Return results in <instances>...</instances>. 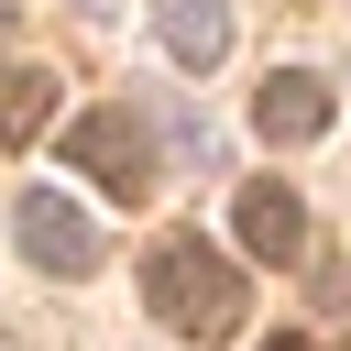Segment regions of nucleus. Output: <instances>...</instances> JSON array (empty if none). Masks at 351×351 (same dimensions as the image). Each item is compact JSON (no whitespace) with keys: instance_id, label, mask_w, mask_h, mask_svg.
Instances as JSON below:
<instances>
[{"instance_id":"nucleus-4","label":"nucleus","mask_w":351,"mask_h":351,"mask_svg":"<svg viewBox=\"0 0 351 351\" xmlns=\"http://www.w3.org/2000/svg\"><path fill=\"white\" fill-rule=\"evenodd\" d=\"M230 230H241V252H263V263H296V241H307V208H296V186H285V176H252V186L230 197Z\"/></svg>"},{"instance_id":"nucleus-6","label":"nucleus","mask_w":351,"mask_h":351,"mask_svg":"<svg viewBox=\"0 0 351 351\" xmlns=\"http://www.w3.org/2000/svg\"><path fill=\"white\" fill-rule=\"evenodd\" d=\"M165 55L176 66H219L230 55V11L219 0H165Z\"/></svg>"},{"instance_id":"nucleus-3","label":"nucleus","mask_w":351,"mask_h":351,"mask_svg":"<svg viewBox=\"0 0 351 351\" xmlns=\"http://www.w3.org/2000/svg\"><path fill=\"white\" fill-rule=\"evenodd\" d=\"M11 241H22L44 274H88V263H99V219H88L77 197H55V186H33V197L11 208Z\"/></svg>"},{"instance_id":"nucleus-7","label":"nucleus","mask_w":351,"mask_h":351,"mask_svg":"<svg viewBox=\"0 0 351 351\" xmlns=\"http://www.w3.org/2000/svg\"><path fill=\"white\" fill-rule=\"evenodd\" d=\"M55 121V77L44 66H0V143H33Z\"/></svg>"},{"instance_id":"nucleus-5","label":"nucleus","mask_w":351,"mask_h":351,"mask_svg":"<svg viewBox=\"0 0 351 351\" xmlns=\"http://www.w3.org/2000/svg\"><path fill=\"white\" fill-rule=\"evenodd\" d=\"M252 132H263V143H318V132H329V88H318L307 66L263 77V88H252Z\"/></svg>"},{"instance_id":"nucleus-2","label":"nucleus","mask_w":351,"mask_h":351,"mask_svg":"<svg viewBox=\"0 0 351 351\" xmlns=\"http://www.w3.org/2000/svg\"><path fill=\"white\" fill-rule=\"evenodd\" d=\"M66 165H77V176H99L121 208H132V197H154V132H143L132 110H88V121H66Z\"/></svg>"},{"instance_id":"nucleus-9","label":"nucleus","mask_w":351,"mask_h":351,"mask_svg":"<svg viewBox=\"0 0 351 351\" xmlns=\"http://www.w3.org/2000/svg\"><path fill=\"white\" fill-rule=\"evenodd\" d=\"M0 33H11V0H0Z\"/></svg>"},{"instance_id":"nucleus-1","label":"nucleus","mask_w":351,"mask_h":351,"mask_svg":"<svg viewBox=\"0 0 351 351\" xmlns=\"http://www.w3.org/2000/svg\"><path fill=\"white\" fill-rule=\"evenodd\" d=\"M143 307H154L176 340H230V329H241V263H230L219 241L176 230V241L143 252Z\"/></svg>"},{"instance_id":"nucleus-8","label":"nucleus","mask_w":351,"mask_h":351,"mask_svg":"<svg viewBox=\"0 0 351 351\" xmlns=\"http://www.w3.org/2000/svg\"><path fill=\"white\" fill-rule=\"evenodd\" d=\"M263 351H318V340H307V329H274V340H263Z\"/></svg>"}]
</instances>
